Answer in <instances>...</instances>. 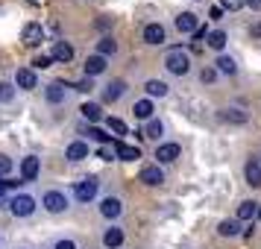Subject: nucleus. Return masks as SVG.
<instances>
[{"instance_id": "obj_1", "label": "nucleus", "mask_w": 261, "mask_h": 249, "mask_svg": "<svg viewBox=\"0 0 261 249\" xmlns=\"http://www.w3.org/2000/svg\"><path fill=\"white\" fill-rule=\"evenodd\" d=\"M165 68L173 73V76H185V73L191 71V56H188L182 47H173V50L165 56Z\"/></svg>"}, {"instance_id": "obj_2", "label": "nucleus", "mask_w": 261, "mask_h": 249, "mask_svg": "<svg viewBox=\"0 0 261 249\" xmlns=\"http://www.w3.org/2000/svg\"><path fill=\"white\" fill-rule=\"evenodd\" d=\"M97 190H100V182H97V176H85L76 182V188H73V197L80 202H91L97 197Z\"/></svg>"}, {"instance_id": "obj_3", "label": "nucleus", "mask_w": 261, "mask_h": 249, "mask_svg": "<svg viewBox=\"0 0 261 249\" xmlns=\"http://www.w3.org/2000/svg\"><path fill=\"white\" fill-rule=\"evenodd\" d=\"M9 211H12L15 217H30V214L36 211V200H33L30 193H18V197L9 200Z\"/></svg>"}, {"instance_id": "obj_4", "label": "nucleus", "mask_w": 261, "mask_h": 249, "mask_svg": "<svg viewBox=\"0 0 261 249\" xmlns=\"http://www.w3.org/2000/svg\"><path fill=\"white\" fill-rule=\"evenodd\" d=\"M41 205H44L50 214H62L65 208H68V197H65L62 190H47L44 200H41Z\"/></svg>"}, {"instance_id": "obj_5", "label": "nucleus", "mask_w": 261, "mask_h": 249, "mask_svg": "<svg viewBox=\"0 0 261 249\" xmlns=\"http://www.w3.org/2000/svg\"><path fill=\"white\" fill-rule=\"evenodd\" d=\"M21 41H24L27 47H38L41 41H44V26L36 24V21H30L24 26V33H21Z\"/></svg>"}, {"instance_id": "obj_6", "label": "nucleus", "mask_w": 261, "mask_h": 249, "mask_svg": "<svg viewBox=\"0 0 261 249\" xmlns=\"http://www.w3.org/2000/svg\"><path fill=\"white\" fill-rule=\"evenodd\" d=\"M138 182H144V185L155 188V185H162V182H165V173H162V167H159V164H147V167H141Z\"/></svg>"}, {"instance_id": "obj_7", "label": "nucleus", "mask_w": 261, "mask_h": 249, "mask_svg": "<svg viewBox=\"0 0 261 249\" xmlns=\"http://www.w3.org/2000/svg\"><path fill=\"white\" fill-rule=\"evenodd\" d=\"M141 36H144L147 44H153V47H155V44H165V41H167V30L162 24H147Z\"/></svg>"}, {"instance_id": "obj_8", "label": "nucleus", "mask_w": 261, "mask_h": 249, "mask_svg": "<svg viewBox=\"0 0 261 249\" xmlns=\"http://www.w3.org/2000/svg\"><path fill=\"white\" fill-rule=\"evenodd\" d=\"M15 85L24 88V91H33V88L38 85L36 71H33V68H18V71H15Z\"/></svg>"}, {"instance_id": "obj_9", "label": "nucleus", "mask_w": 261, "mask_h": 249, "mask_svg": "<svg viewBox=\"0 0 261 249\" xmlns=\"http://www.w3.org/2000/svg\"><path fill=\"white\" fill-rule=\"evenodd\" d=\"M100 214H103L106 220H115V217L123 214V202H120L118 197H106V200L100 202Z\"/></svg>"}, {"instance_id": "obj_10", "label": "nucleus", "mask_w": 261, "mask_h": 249, "mask_svg": "<svg viewBox=\"0 0 261 249\" xmlns=\"http://www.w3.org/2000/svg\"><path fill=\"white\" fill-rule=\"evenodd\" d=\"M179 153H182V150H179V144H159V147H155V158H159L162 164H170V161H176Z\"/></svg>"}, {"instance_id": "obj_11", "label": "nucleus", "mask_w": 261, "mask_h": 249, "mask_svg": "<svg viewBox=\"0 0 261 249\" xmlns=\"http://www.w3.org/2000/svg\"><path fill=\"white\" fill-rule=\"evenodd\" d=\"M244 176H247L249 188H261V164H258V158H249V161H247V167H244Z\"/></svg>"}, {"instance_id": "obj_12", "label": "nucleus", "mask_w": 261, "mask_h": 249, "mask_svg": "<svg viewBox=\"0 0 261 249\" xmlns=\"http://www.w3.org/2000/svg\"><path fill=\"white\" fill-rule=\"evenodd\" d=\"M217 118L223 120V123H238V126H241V123H247L249 120V115L244 112V108H220Z\"/></svg>"}, {"instance_id": "obj_13", "label": "nucleus", "mask_w": 261, "mask_h": 249, "mask_svg": "<svg viewBox=\"0 0 261 249\" xmlns=\"http://www.w3.org/2000/svg\"><path fill=\"white\" fill-rule=\"evenodd\" d=\"M38 170H41V161H38L36 155H27L24 161H21V176H24V182H33L38 176Z\"/></svg>"}, {"instance_id": "obj_14", "label": "nucleus", "mask_w": 261, "mask_h": 249, "mask_svg": "<svg viewBox=\"0 0 261 249\" xmlns=\"http://www.w3.org/2000/svg\"><path fill=\"white\" fill-rule=\"evenodd\" d=\"M123 94H126V82H123V79H115V82H109L106 88H103V100H106V103H115V100H120Z\"/></svg>"}, {"instance_id": "obj_15", "label": "nucleus", "mask_w": 261, "mask_h": 249, "mask_svg": "<svg viewBox=\"0 0 261 249\" xmlns=\"http://www.w3.org/2000/svg\"><path fill=\"white\" fill-rule=\"evenodd\" d=\"M153 112L155 108H153V100H150V97H144V100H138V103L132 106V115L138 120H147V123L153 120Z\"/></svg>"}, {"instance_id": "obj_16", "label": "nucleus", "mask_w": 261, "mask_h": 249, "mask_svg": "<svg viewBox=\"0 0 261 249\" xmlns=\"http://www.w3.org/2000/svg\"><path fill=\"white\" fill-rule=\"evenodd\" d=\"M103 71H106V56L94 53V56L85 59V76H100Z\"/></svg>"}, {"instance_id": "obj_17", "label": "nucleus", "mask_w": 261, "mask_h": 249, "mask_svg": "<svg viewBox=\"0 0 261 249\" xmlns=\"http://www.w3.org/2000/svg\"><path fill=\"white\" fill-rule=\"evenodd\" d=\"M65 158H68V161H83V158H88V144H85V141L68 144V150H65Z\"/></svg>"}, {"instance_id": "obj_18", "label": "nucleus", "mask_w": 261, "mask_h": 249, "mask_svg": "<svg viewBox=\"0 0 261 249\" xmlns=\"http://www.w3.org/2000/svg\"><path fill=\"white\" fill-rule=\"evenodd\" d=\"M120 243H123V229L112 226V229L103 232V246L106 249H120Z\"/></svg>"}, {"instance_id": "obj_19", "label": "nucleus", "mask_w": 261, "mask_h": 249, "mask_svg": "<svg viewBox=\"0 0 261 249\" xmlns=\"http://www.w3.org/2000/svg\"><path fill=\"white\" fill-rule=\"evenodd\" d=\"M44 97H47V103L59 106V103H65L68 91H65V85H62V82H53V85H47V88H44Z\"/></svg>"}, {"instance_id": "obj_20", "label": "nucleus", "mask_w": 261, "mask_h": 249, "mask_svg": "<svg viewBox=\"0 0 261 249\" xmlns=\"http://www.w3.org/2000/svg\"><path fill=\"white\" fill-rule=\"evenodd\" d=\"M176 30L179 33H197L200 26H197V15L194 12H182L176 18Z\"/></svg>"}, {"instance_id": "obj_21", "label": "nucleus", "mask_w": 261, "mask_h": 249, "mask_svg": "<svg viewBox=\"0 0 261 249\" xmlns=\"http://www.w3.org/2000/svg\"><path fill=\"white\" fill-rule=\"evenodd\" d=\"M50 56H53V62H71L73 59V47L68 44V41H56Z\"/></svg>"}, {"instance_id": "obj_22", "label": "nucleus", "mask_w": 261, "mask_h": 249, "mask_svg": "<svg viewBox=\"0 0 261 249\" xmlns=\"http://www.w3.org/2000/svg\"><path fill=\"white\" fill-rule=\"evenodd\" d=\"M115 150H118V158H123V161H135V158H141V150H138V147H132V144L118 141V144H115Z\"/></svg>"}, {"instance_id": "obj_23", "label": "nucleus", "mask_w": 261, "mask_h": 249, "mask_svg": "<svg viewBox=\"0 0 261 249\" xmlns=\"http://www.w3.org/2000/svg\"><path fill=\"white\" fill-rule=\"evenodd\" d=\"M226 41H229V38H226L223 30H212V33H208V38H205V44H208L212 50H217V53H223Z\"/></svg>"}, {"instance_id": "obj_24", "label": "nucleus", "mask_w": 261, "mask_h": 249, "mask_svg": "<svg viewBox=\"0 0 261 249\" xmlns=\"http://www.w3.org/2000/svg\"><path fill=\"white\" fill-rule=\"evenodd\" d=\"M252 217H258V202L244 200L238 205V220H252Z\"/></svg>"}, {"instance_id": "obj_25", "label": "nucleus", "mask_w": 261, "mask_h": 249, "mask_svg": "<svg viewBox=\"0 0 261 249\" xmlns=\"http://www.w3.org/2000/svg\"><path fill=\"white\" fill-rule=\"evenodd\" d=\"M214 65H217V71L226 73V76H235V73H238V65H235V59H232V56H223V53H220Z\"/></svg>"}, {"instance_id": "obj_26", "label": "nucleus", "mask_w": 261, "mask_h": 249, "mask_svg": "<svg viewBox=\"0 0 261 249\" xmlns=\"http://www.w3.org/2000/svg\"><path fill=\"white\" fill-rule=\"evenodd\" d=\"M144 91H147V97H167V85L162 79H147Z\"/></svg>"}, {"instance_id": "obj_27", "label": "nucleus", "mask_w": 261, "mask_h": 249, "mask_svg": "<svg viewBox=\"0 0 261 249\" xmlns=\"http://www.w3.org/2000/svg\"><path fill=\"white\" fill-rule=\"evenodd\" d=\"M80 112H83V118L88 120V123H97V120H103V108L97 106V103H85Z\"/></svg>"}, {"instance_id": "obj_28", "label": "nucleus", "mask_w": 261, "mask_h": 249, "mask_svg": "<svg viewBox=\"0 0 261 249\" xmlns=\"http://www.w3.org/2000/svg\"><path fill=\"white\" fill-rule=\"evenodd\" d=\"M97 53H100V56H115V53H118V41H115V38H100V41H97Z\"/></svg>"}, {"instance_id": "obj_29", "label": "nucleus", "mask_w": 261, "mask_h": 249, "mask_svg": "<svg viewBox=\"0 0 261 249\" xmlns=\"http://www.w3.org/2000/svg\"><path fill=\"white\" fill-rule=\"evenodd\" d=\"M217 235H220V237H235V235H241V226H238V220H223V223L217 226Z\"/></svg>"}, {"instance_id": "obj_30", "label": "nucleus", "mask_w": 261, "mask_h": 249, "mask_svg": "<svg viewBox=\"0 0 261 249\" xmlns=\"http://www.w3.org/2000/svg\"><path fill=\"white\" fill-rule=\"evenodd\" d=\"M162 132H165V126H162V120H150V123H147V129H144V135H147V138H150V141H159V138H162Z\"/></svg>"}, {"instance_id": "obj_31", "label": "nucleus", "mask_w": 261, "mask_h": 249, "mask_svg": "<svg viewBox=\"0 0 261 249\" xmlns=\"http://www.w3.org/2000/svg\"><path fill=\"white\" fill-rule=\"evenodd\" d=\"M12 100H15V85L0 82V103H12Z\"/></svg>"}, {"instance_id": "obj_32", "label": "nucleus", "mask_w": 261, "mask_h": 249, "mask_svg": "<svg viewBox=\"0 0 261 249\" xmlns=\"http://www.w3.org/2000/svg\"><path fill=\"white\" fill-rule=\"evenodd\" d=\"M106 126L115 132V135H126V123H123L120 118H106Z\"/></svg>"}, {"instance_id": "obj_33", "label": "nucleus", "mask_w": 261, "mask_h": 249, "mask_svg": "<svg viewBox=\"0 0 261 249\" xmlns=\"http://www.w3.org/2000/svg\"><path fill=\"white\" fill-rule=\"evenodd\" d=\"M115 144H118V141H115ZM115 144H103V147H100V158H106V161L118 158V150H115Z\"/></svg>"}, {"instance_id": "obj_34", "label": "nucleus", "mask_w": 261, "mask_h": 249, "mask_svg": "<svg viewBox=\"0 0 261 249\" xmlns=\"http://www.w3.org/2000/svg\"><path fill=\"white\" fill-rule=\"evenodd\" d=\"M88 135H91L94 141H100V144H115V141H112V138L106 135V132H103V129H97V126H91V129H88Z\"/></svg>"}, {"instance_id": "obj_35", "label": "nucleus", "mask_w": 261, "mask_h": 249, "mask_svg": "<svg viewBox=\"0 0 261 249\" xmlns=\"http://www.w3.org/2000/svg\"><path fill=\"white\" fill-rule=\"evenodd\" d=\"M9 170H12V158L9 155H0V176H6Z\"/></svg>"}, {"instance_id": "obj_36", "label": "nucleus", "mask_w": 261, "mask_h": 249, "mask_svg": "<svg viewBox=\"0 0 261 249\" xmlns=\"http://www.w3.org/2000/svg\"><path fill=\"white\" fill-rule=\"evenodd\" d=\"M220 6H223V9H232V12H238V9L244 6V0H220Z\"/></svg>"}, {"instance_id": "obj_37", "label": "nucleus", "mask_w": 261, "mask_h": 249, "mask_svg": "<svg viewBox=\"0 0 261 249\" xmlns=\"http://www.w3.org/2000/svg\"><path fill=\"white\" fill-rule=\"evenodd\" d=\"M33 65L44 71V68H50V65H53V56H36V62H33Z\"/></svg>"}, {"instance_id": "obj_38", "label": "nucleus", "mask_w": 261, "mask_h": 249, "mask_svg": "<svg viewBox=\"0 0 261 249\" xmlns=\"http://www.w3.org/2000/svg\"><path fill=\"white\" fill-rule=\"evenodd\" d=\"M53 249H76V243H73V240H68V237H62V240H56V243H53Z\"/></svg>"}, {"instance_id": "obj_39", "label": "nucleus", "mask_w": 261, "mask_h": 249, "mask_svg": "<svg viewBox=\"0 0 261 249\" xmlns=\"http://www.w3.org/2000/svg\"><path fill=\"white\" fill-rule=\"evenodd\" d=\"M208 18H212V21H220V18H223V6H220V3L212 6V9H208Z\"/></svg>"}, {"instance_id": "obj_40", "label": "nucleus", "mask_w": 261, "mask_h": 249, "mask_svg": "<svg viewBox=\"0 0 261 249\" xmlns=\"http://www.w3.org/2000/svg\"><path fill=\"white\" fill-rule=\"evenodd\" d=\"M217 79V68H205L202 71V82H214Z\"/></svg>"}, {"instance_id": "obj_41", "label": "nucleus", "mask_w": 261, "mask_h": 249, "mask_svg": "<svg viewBox=\"0 0 261 249\" xmlns=\"http://www.w3.org/2000/svg\"><path fill=\"white\" fill-rule=\"evenodd\" d=\"M73 88H76V91H83V94H85V91H91V88H94V85H91V76H88V79H83V82H76Z\"/></svg>"}, {"instance_id": "obj_42", "label": "nucleus", "mask_w": 261, "mask_h": 249, "mask_svg": "<svg viewBox=\"0 0 261 249\" xmlns=\"http://www.w3.org/2000/svg\"><path fill=\"white\" fill-rule=\"evenodd\" d=\"M15 185H21V182H0V197H3L9 188H15Z\"/></svg>"}, {"instance_id": "obj_43", "label": "nucleus", "mask_w": 261, "mask_h": 249, "mask_svg": "<svg viewBox=\"0 0 261 249\" xmlns=\"http://www.w3.org/2000/svg\"><path fill=\"white\" fill-rule=\"evenodd\" d=\"M244 3H247L252 12H261V0H244Z\"/></svg>"}, {"instance_id": "obj_44", "label": "nucleus", "mask_w": 261, "mask_h": 249, "mask_svg": "<svg viewBox=\"0 0 261 249\" xmlns=\"http://www.w3.org/2000/svg\"><path fill=\"white\" fill-rule=\"evenodd\" d=\"M249 36H252V38H261V24H252V26H249Z\"/></svg>"}, {"instance_id": "obj_45", "label": "nucleus", "mask_w": 261, "mask_h": 249, "mask_svg": "<svg viewBox=\"0 0 261 249\" xmlns=\"http://www.w3.org/2000/svg\"><path fill=\"white\" fill-rule=\"evenodd\" d=\"M97 26H100V30H109V26H112V21H109V18H100V21H97Z\"/></svg>"}, {"instance_id": "obj_46", "label": "nucleus", "mask_w": 261, "mask_h": 249, "mask_svg": "<svg viewBox=\"0 0 261 249\" xmlns=\"http://www.w3.org/2000/svg\"><path fill=\"white\" fill-rule=\"evenodd\" d=\"M194 38H208V30H205V26H200V30L194 33Z\"/></svg>"}, {"instance_id": "obj_47", "label": "nucleus", "mask_w": 261, "mask_h": 249, "mask_svg": "<svg viewBox=\"0 0 261 249\" xmlns=\"http://www.w3.org/2000/svg\"><path fill=\"white\" fill-rule=\"evenodd\" d=\"M27 3H30V6H38V3H41V0H27Z\"/></svg>"}, {"instance_id": "obj_48", "label": "nucleus", "mask_w": 261, "mask_h": 249, "mask_svg": "<svg viewBox=\"0 0 261 249\" xmlns=\"http://www.w3.org/2000/svg\"><path fill=\"white\" fill-rule=\"evenodd\" d=\"M258 220H261V202H258Z\"/></svg>"}]
</instances>
